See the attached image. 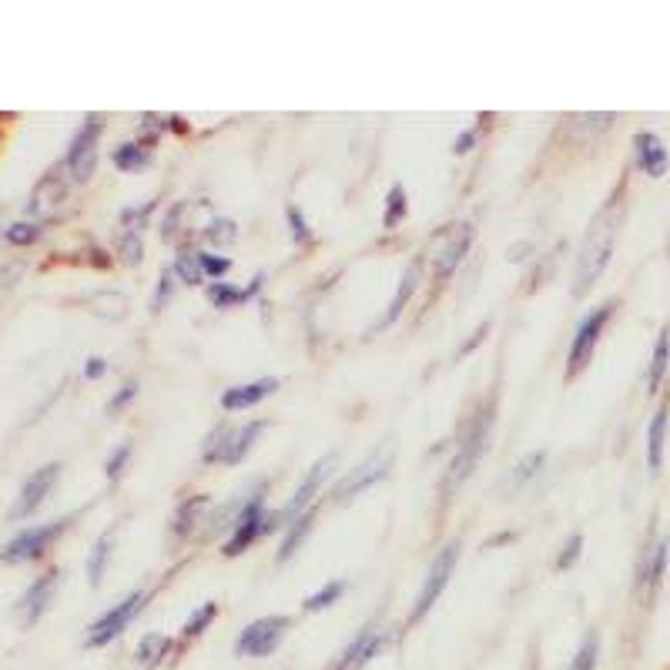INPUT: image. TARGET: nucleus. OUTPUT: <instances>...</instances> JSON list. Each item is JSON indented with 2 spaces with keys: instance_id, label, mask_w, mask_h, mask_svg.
<instances>
[{
  "instance_id": "obj_8",
  "label": "nucleus",
  "mask_w": 670,
  "mask_h": 670,
  "mask_svg": "<svg viewBox=\"0 0 670 670\" xmlns=\"http://www.w3.org/2000/svg\"><path fill=\"white\" fill-rule=\"evenodd\" d=\"M459 550H463L459 540H450V543H443L440 550H436L430 570H425V577H422V587H419V593H416L412 611H409V624H419V621L440 603V597L446 593V587H450V580H453V574H456Z\"/></svg>"
},
{
  "instance_id": "obj_29",
  "label": "nucleus",
  "mask_w": 670,
  "mask_h": 670,
  "mask_svg": "<svg viewBox=\"0 0 670 670\" xmlns=\"http://www.w3.org/2000/svg\"><path fill=\"white\" fill-rule=\"evenodd\" d=\"M667 373H670V326H663V329L657 332V342H654V349H650V362H647V393H650V396L660 393Z\"/></svg>"
},
{
  "instance_id": "obj_7",
  "label": "nucleus",
  "mask_w": 670,
  "mask_h": 670,
  "mask_svg": "<svg viewBox=\"0 0 670 670\" xmlns=\"http://www.w3.org/2000/svg\"><path fill=\"white\" fill-rule=\"evenodd\" d=\"M614 313H617V298H611V302H603V306L590 309V313L577 322L574 339H570V349H567V379H577V376L587 373V365H590V359H593V352H597V345H600V339H603V329L611 326Z\"/></svg>"
},
{
  "instance_id": "obj_34",
  "label": "nucleus",
  "mask_w": 670,
  "mask_h": 670,
  "mask_svg": "<svg viewBox=\"0 0 670 670\" xmlns=\"http://www.w3.org/2000/svg\"><path fill=\"white\" fill-rule=\"evenodd\" d=\"M205 246H208V252L212 249H231L235 241H238V225L231 222V218H222V215H215L205 228H202V235H198Z\"/></svg>"
},
{
  "instance_id": "obj_45",
  "label": "nucleus",
  "mask_w": 670,
  "mask_h": 670,
  "mask_svg": "<svg viewBox=\"0 0 670 670\" xmlns=\"http://www.w3.org/2000/svg\"><path fill=\"white\" fill-rule=\"evenodd\" d=\"M138 393H141V383L138 379H125L121 383L117 389H114V396L107 399V406H104V412L107 416H117V412H125L135 399H138Z\"/></svg>"
},
{
  "instance_id": "obj_20",
  "label": "nucleus",
  "mask_w": 670,
  "mask_h": 670,
  "mask_svg": "<svg viewBox=\"0 0 670 670\" xmlns=\"http://www.w3.org/2000/svg\"><path fill=\"white\" fill-rule=\"evenodd\" d=\"M275 389H279V379L265 376V379H252V383H238V386L222 389L218 402H222L225 412H249L259 402H265L269 396H275Z\"/></svg>"
},
{
  "instance_id": "obj_30",
  "label": "nucleus",
  "mask_w": 670,
  "mask_h": 670,
  "mask_svg": "<svg viewBox=\"0 0 670 670\" xmlns=\"http://www.w3.org/2000/svg\"><path fill=\"white\" fill-rule=\"evenodd\" d=\"M155 161V148L141 145L138 138H128V141H121L114 151H111V164L117 171H125V174H135L141 168H148Z\"/></svg>"
},
{
  "instance_id": "obj_5",
  "label": "nucleus",
  "mask_w": 670,
  "mask_h": 670,
  "mask_svg": "<svg viewBox=\"0 0 670 670\" xmlns=\"http://www.w3.org/2000/svg\"><path fill=\"white\" fill-rule=\"evenodd\" d=\"M75 516H57V520H47V523H34V526H24L21 533H14L4 550H0V560L18 567V564H34V560H44L50 546L71 530Z\"/></svg>"
},
{
  "instance_id": "obj_36",
  "label": "nucleus",
  "mask_w": 670,
  "mask_h": 670,
  "mask_svg": "<svg viewBox=\"0 0 670 670\" xmlns=\"http://www.w3.org/2000/svg\"><path fill=\"white\" fill-rule=\"evenodd\" d=\"M345 593V580H326L319 590H313L306 600H302V611L306 614H322L329 611V606H336Z\"/></svg>"
},
{
  "instance_id": "obj_24",
  "label": "nucleus",
  "mask_w": 670,
  "mask_h": 670,
  "mask_svg": "<svg viewBox=\"0 0 670 670\" xmlns=\"http://www.w3.org/2000/svg\"><path fill=\"white\" fill-rule=\"evenodd\" d=\"M174 650H178V640H174V637H168V634H161V631H148V634H141V640L135 644V663H138L141 670H158V667H164V663L174 657Z\"/></svg>"
},
{
  "instance_id": "obj_16",
  "label": "nucleus",
  "mask_w": 670,
  "mask_h": 670,
  "mask_svg": "<svg viewBox=\"0 0 670 670\" xmlns=\"http://www.w3.org/2000/svg\"><path fill=\"white\" fill-rule=\"evenodd\" d=\"M667 564H670V536H654L650 533L640 557H637V577H634V590L644 600H654V593L660 590Z\"/></svg>"
},
{
  "instance_id": "obj_10",
  "label": "nucleus",
  "mask_w": 670,
  "mask_h": 670,
  "mask_svg": "<svg viewBox=\"0 0 670 670\" xmlns=\"http://www.w3.org/2000/svg\"><path fill=\"white\" fill-rule=\"evenodd\" d=\"M389 469H393V446H386V450L379 446L376 453H370L359 466H352L349 473H342V476L332 482L329 500L339 503V507L352 503V500L362 497L365 490H373L376 482H383V479L389 476Z\"/></svg>"
},
{
  "instance_id": "obj_47",
  "label": "nucleus",
  "mask_w": 670,
  "mask_h": 670,
  "mask_svg": "<svg viewBox=\"0 0 670 670\" xmlns=\"http://www.w3.org/2000/svg\"><path fill=\"white\" fill-rule=\"evenodd\" d=\"M490 329H493V322H490V319H482V322H479V326L469 332V339L459 345V359H463V355H473V352H476V349L486 342V336H490Z\"/></svg>"
},
{
  "instance_id": "obj_2",
  "label": "nucleus",
  "mask_w": 670,
  "mask_h": 670,
  "mask_svg": "<svg viewBox=\"0 0 670 670\" xmlns=\"http://www.w3.org/2000/svg\"><path fill=\"white\" fill-rule=\"evenodd\" d=\"M490 436H493V402L482 399L479 406H473L459 425H456V436L450 443L453 450V459L443 473V500L450 503L463 486L469 482V476L476 473L486 446H490Z\"/></svg>"
},
{
  "instance_id": "obj_13",
  "label": "nucleus",
  "mask_w": 670,
  "mask_h": 670,
  "mask_svg": "<svg viewBox=\"0 0 670 670\" xmlns=\"http://www.w3.org/2000/svg\"><path fill=\"white\" fill-rule=\"evenodd\" d=\"M389 644H393V631L383 621H370L349 637V644L332 657V663L326 670H362V667H370L376 657H383Z\"/></svg>"
},
{
  "instance_id": "obj_40",
  "label": "nucleus",
  "mask_w": 670,
  "mask_h": 670,
  "mask_svg": "<svg viewBox=\"0 0 670 670\" xmlns=\"http://www.w3.org/2000/svg\"><path fill=\"white\" fill-rule=\"evenodd\" d=\"M161 135H168V114H141L138 117V141L148 148H158Z\"/></svg>"
},
{
  "instance_id": "obj_51",
  "label": "nucleus",
  "mask_w": 670,
  "mask_h": 670,
  "mask_svg": "<svg viewBox=\"0 0 670 670\" xmlns=\"http://www.w3.org/2000/svg\"><path fill=\"white\" fill-rule=\"evenodd\" d=\"M88 262H91L94 269H111V265H114V255H107L104 249H91V252H88Z\"/></svg>"
},
{
  "instance_id": "obj_32",
  "label": "nucleus",
  "mask_w": 670,
  "mask_h": 670,
  "mask_svg": "<svg viewBox=\"0 0 670 670\" xmlns=\"http://www.w3.org/2000/svg\"><path fill=\"white\" fill-rule=\"evenodd\" d=\"M600 650H603V637H600L597 627H590V631L580 637V644H577V650H574V657H570V663H567L564 670H597Z\"/></svg>"
},
{
  "instance_id": "obj_49",
  "label": "nucleus",
  "mask_w": 670,
  "mask_h": 670,
  "mask_svg": "<svg viewBox=\"0 0 670 670\" xmlns=\"http://www.w3.org/2000/svg\"><path fill=\"white\" fill-rule=\"evenodd\" d=\"M81 373H84L88 383L104 379V376H107V359H104V355H91V359L84 362V370H81Z\"/></svg>"
},
{
  "instance_id": "obj_33",
  "label": "nucleus",
  "mask_w": 670,
  "mask_h": 670,
  "mask_svg": "<svg viewBox=\"0 0 670 670\" xmlns=\"http://www.w3.org/2000/svg\"><path fill=\"white\" fill-rule=\"evenodd\" d=\"M406 218H409V195L396 181V185H389L386 202H383V228L386 231H399Z\"/></svg>"
},
{
  "instance_id": "obj_27",
  "label": "nucleus",
  "mask_w": 670,
  "mask_h": 670,
  "mask_svg": "<svg viewBox=\"0 0 670 670\" xmlns=\"http://www.w3.org/2000/svg\"><path fill=\"white\" fill-rule=\"evenodd\" d=\"M313 523H316V510H306V513H298L295 520L285 523L282 543H279V554H275V564H288V560L302 550V543H306L309 533H313Z\"/></svg>"
},
{
  "instance_id": "obj_37",
  "label": "nucleus",
  "mask_w": 670,
  "mask_h": 670,
  "mask_svg": "<svg viewBox=\"0 0 670 670\" xmlns=\"http://www.w3.org/2000/svg\"><path fill=\"white\" fill-rule=\"evenodd\" d=\"M171 269L178 275L181 285H202L205 282V272L198 265V249H178L174 259H171ZM208 285V282H205Z\"/></svg>"
},
{
  "instance_id": "obj_31",
  "label": "nucleus",
  "mask_w": 670,
  "mask_h": 670,
  "mask_svg": "<svg viewBox=\"0 0 670 670\" xmlns=\"http://www.w3.org/2000/svg\"><path fill=\"white\" fill-rule=\"evenodd\" d=\"M215 621H218V603H215V600L198 603L195 611L185 617V624H181V644H192V640L205 637Z\"/></svg>"
},
{
  "instance_id": "obj_11",
  "label": "nucleus",
  "mask_w": 670,
  "mask_h": 670,
  "mask_svg": "<svg viewBox=\"0 0 670 670\" xmlns=\"http://www.w3.org/2000/svg\"><path fill=\"white\" fill-rule=\"evenodd\" d=\"M101 135H104V117L101 114H88L81 121V128L75 132L71 145H68V155H65V171L75 185H88L98 171V148H101Z\"/></svg>"
},
{
  "instance_id": "obj_18",
  "label": "nucleus",
  "mask_w": 670,
  "mask_h": 670,
  "mask_svg": "<svg viewBox=\"0 0 670 670\" xmlns=\"http://www.w3.org/2000/svg\"><path fill=\"white\" fill-rule=\"evenodd\" d=\"M57 587H60V570H57V567L44 570L41 577H34V580L27 583V590L18 597V606H14L24 627L41 624V617L50 611V603H54V597H57Z\"/></svg>"
},
{
  "instance_id": "obj_38",
  "label": "nucleus",
  "mask_w": 670,
  "mask_h": 670,
  "mask_svg": "<svg viewBox=\"0 0 670 670\" xmlns=\"http://www.w3.org/2000/svg\"><path fill=\"white\" fill-rule=\"evenodd\" d=\"M41 235H44V225L34 222V218L11 222L4 228V241H8L11 249H31V246H37V241H41Z\"/></svg>"
},
{
  "instance_id": "obj_3",
  "label": "nucleus",
  "mask_w": 670,
  "mask_h": 670,
  "mask_svg": "<svg viewBox=\"0 0 670 670\" xmlns=\"http://www.w3.org/2000/svg\"><path fill=\"white\" fill-rule=\"evenodd\" d=\"M265 419H252V422H218L212 425V433L202 443V459L212 466H238L246 463L249 453L255 450L259 436L265 433Z\"/></svg>"
},
{
  "instance_id": "obj_4",
  "label": "nucleus",
  "mask_w": 670,
  "mask_h": 670,
  "mask_svg": "<svg viewBox=\"0 0 670 670\" xmlns=\"http://www.w3.org/2000/svg\"><path fill=\"white\" fill-rule=\"evenodd\" d=\"M265 497H269V479L249 482V500H246V507H241V513H238L235 526L228 530V536L222 540V554L228 560L241 557L252 543H259L265 536V516H269Z\"/></svg>"
},
{
  "instance_id": "obj_28",
  "label": "nucleus",
  "mask_w": 670,
  "mask_h": 670,
  "mask_svg": "<svg viewBox=\"0 0 670 670\" xmlns=\"http://www.w3.org/2000/svg\"><path fill=\"white\" fill-rule=\"evenodd\" d=\"M114 540L117 533L114 530H104L88 550V560H84V574H88V583L98 590L107 577V567H111V557H114Z\"/></svg>"
},
{
  "instance_id": "obj_15",
  "label": "nucleus",
  "mask_w": 670,
  "mask_h": 670,
  "mask_svg": "<svg viewBox=\"0 0 670 670\" xmlns=\"http://www.w3.org/2000/svg\"><path fill=\"white\" fill-rule=\"evenodd\" d=\"M60 463H44V466H37L24 482H21V490H18V500H14V507L8 510V520L11 523H21V520H31L41 507H44V500L50 497V490L57 486V479H60Z\"/></svg>"
},
{
  "instance_id": "obj_1",
  "label": "nucleus",
  "mask_w": 670,
  "mask_h": 670,
  "mask_svg": "<svg viewBox=\"0 0 670 670\" xmlns=\"http://www.w3.org/2000/svg\"><path fill=\"white\" fill-rule=\"evenodd\" d=\"M624 218H627V198H624V185H621L611 198L597 208V215L590 218V225L583 231L577 265H574V295L577 298L587 295L597 285V279L606 272V265H611L621 228H624Z\"/></svg>"
},
{
  "instance_id": "obj_22",
  "label": "nucleus",
  "mask_w": 670,
  "mask_h": 670,
  "mask_svg": "<svg viewBox=\"0 0 670 670\" xmlns=\"http://www.w3.org/2000/svg\"><path fill=\"white\" fill-rule=\"evenodd\" d=\"M634 168L647 178H663L670 171V155L660 135L654 132H637L634 135Z\"/></svg>"
},
{
  "instance_id": "obj_6",
  "label": "nucleus",
  "mask_w": 670,
  "mask_h": 670,
  "mask_svg": "<svg viewBox=\"0 0 670 670\" xmlns=\"http://www.w3.org/2000/svg\"><path fill=\"white\" fill-rule=\"evenodd\" d=\"M332 466H336V453L319 456V459H316V463H313L306 473H302V479H298V486H295V493L285 500V507L269 510V516H265V536H269V533H275V530H285V523H288V520H295L298 513L313 510V503H316V497L322 493V486H326V479H329Z\"/></svg>"
},
{
  "instance_id": "obj_26",
  "label": "nucleus",
  "mask_w": 670,
  "mask_h": 670,
  "mask_svg": "<svg viewBox=\"0 0 670 670\" xmlns=\"http://www.w3.org/2000/svg\"><path fill=\"white\" fill-rule=\"evenodd\" d=\"M667 425H670V399L660 402V409L647 422V469L657 476L663 469V446H667Z\"/></svg>"
},
{
  "instance_id": "obj_19",
  "label": "nucleus",
  "mask_w": 670,
  "mask_h": 670,
  "mask_svg": "<svg viewBox=\"0 0 670 670\" xmlns=\"http://www.w3.org/2000/svg\"><path fill=\"white\" fill-rule=\"evenodd\" d=\"M208 513H212V497H205V493L185 497L174 507V513H171V536L174 540L202 536V530L208 523Z\"/></svg>"
},
{
  "instance_id": "obj_42",
  "label": "nucleus",
  "mask_w": 670,
  "mask_h": 670,
  "mask_svg": "<svg viewBox=\"0 0 670 670\" xmlns=\"http://www.w3.org/2000/svg\"><path fill=\"white\" fill-rule=\"evenodd\" d=\"M132 453H135L132 440L117 443V446L107 453V459H104V476H107V482H117L121 476H125V469H128V463H132Z\"/></svg>"
},
{
  "instance_id": "obj_14",
  "label": "nucleus",
  "mask_w": 670,
  "mask_h": 670,
  "mask_svg": "<svg viewBox=\"0 0 670 670\" xmlns=\"http://www.w3.org/2000/svg\"><path fill=\"white\" fill-rule=\"evenodd\" d=\"M473 241H476L473 222H456L443 231L440 246L433 252V282H450L459 272V265L466 262V255L473 249Z\"/></svg>"
},
{
  "instance_id": "obj_48",
  "label": "nucleus",
  "mask_w": 670,
  "mask_h": 670,
  "mask_svg": "<svg viewBox=\"0 0 670 670\" xmlns=\"http://www.w3.org/2000/svg\"><path fill=\"white\" fill-rule=\"evenodd\" d=\"M479 138H482V128L476 125V128H463L456 138H453V155H469L476 145H479Z\"/></svg>"
},
{
  "instance_id": "obj_46",
  "label": "nucleus",
  "mask_w": 670,
  "mask_h": 670,
  "mask_svg": "<svg viewBox=\"0 0 670 670\" xmlns=\"http://www.w3.org/2000/svg\"><path fill=\"white\" fill-rule=\"evenodd\" d=\"M580 557H583V533H574V536L564 543L560 557H557V570H560V574L574 570V567L580 564Z\"/></svg>"
},
{
  "instance_id": "obj_44",
  "label": "nucleus",
  "mask_w": 670,
  "mask_h": 670,
  "mask_svg": "<svg viewBox=\"0 0 670 670\" xmlns=\"http://www.w3.org/2000/svg\"><path fill=\"white\" fill-rule=\"evenodd\" d=\"M181 282H178V275H174V269L171 265H161V272H158V285H155V295H151V313H161L168 302L174 298V288H178Z\"/></svg>"
},
{
  "instance_id": "obj_39",
  "label": "nucleus",
  "mask_w": 670,
  "mask_h": 670,
  "mask_svg": "<svg viewBox=\"0 0 670 670\" xmlns=\"http://www.w3.org/2000/svg\"><path fill=\"white\" fill-rule=\"evenodd\" d=\"M285 222H288V235H292L295 246H302V249H313V246H316V231H313L306 212H302L298 205H288V208H285Z\"/></svg>"
},
{
  "instance_id": "obj_17",
  "label": "nucleus",
  "mask_w": 670,
  "mask_h": 670,
  "mask_svg": "<svg viewBox=\"0 0 670 670\" xmlns=\"http://www.w3.org/2000/svg\"><path fill=\"white\" fill-rule=\"evenodd\" d=\"M68 185H71V178H68V171H65V164H57V168H50L37 185H34V192H31V202H27V218H34V222H47V218H54L57 215V208L68 202Z\"/></svg>"
},
{
  "instance_id": "obj_25",
  "label": "nucleus",
  "mask_w": 670,
  "mask_h": 670,
  "mask_svg": "<svg viewBox=\"0 0 670 670\" xmlns=\"http://www.w3.org/2000/svg\"><path fill=\"white\" fill-rule=\"evenodd\" d=\"M546 450H533V453H526L507 476H503V482H500V493L507 497V500H513V497H520L526 486L543 473V466H546Z\"/></svg>"
},
{
  "instance_id": "obj_50",
  "label": "nucleus",
  "mask_w": 670,
  "mask_h": 670,
  "mask_svg": "<svg viewBox=\"0 0 670 670\" xmlns=\"http://www.w3.org/2000/svg\"><path fill=\"white\" fill-rule=\"evenodd\" d=\"M168 135H178V138L192 135V125H189V117H185V114H168Z\"/></svg>"
},
{
  "instance_id": "obj_23",
  "label": "nucleus",
  "mask_w": 670,
  "mask_h": 670,
  "mask_svg": "<svg viewBox=\"0 0 670 670\" xmlns=\"http://www.w3.org/2000/svg\"><path fill=\"white\" fill-rule=\"evenodd\" d=\"M419 269H422V262L416 259L402 275H399V282H396V292H393V298H389V306H386V313L373 322V336L379 332V329H389V326H396L399 322V316L409 309V302H412V295H416V288H419Z\"/></svg>"
},
{
  "instance_id": "obj_35",
  "label": "nucleus",
  "mask_w": 670,
  "mask_h": 670,
  "mask_svg": "<svg viewBox=\"0 0 670 670\" xmlns=\"http://www.w3.org/2000/svg\"><path fill=\"white\" fill-rule=\"evenodd\" d=\"M114 262H121V265H141L145 262V238H141V231L121 228V235L114 238Z\"/></svg>"
},
{
  "instance_id": "obj_12",
  "label": "nucleus",
  "mask_w": 670,
  "mask_h": 670,
  "mask_svg": "<svg viewBox=\"0 0 670 670\" xmlns=\"http://www.w3.org/2000/svg\"><path fill=\"white\" fill-rule=\"evenodd\" d=\"M288 631H292V617H285V614L259 617V621H252V624H246V627L238 631L235 657H241V660H265V657H272L282 647Z\"/></svg>"
},
{
  "instance_id": "obj_53",
  "label": "nucleus",
  "mask_w": 670,
  "mask_h": 670,
  "mask_svg": "<svg viewBox=\"0 0 670 670\" xmlns=\"http://www.w3.org/2000/svg\"><path fill=\"white\" fill-rule=\"evenodd\" d=\"M510 540H516V533H513V530H503V533H497V536L486 540V550H497V546H503V543H510Z\"/></svg>"
},
{
  "instance_id": "obj_52",
  "label": "nucleus",
  "mask_w": 670,
  "mask_h": 670,
  "mask_svg": "<svg viewBox=\"0 0 670 670\" xmlns=\"http://www.w3.org/2000/svg\"><path fill=\"white\" fill-rule=\"evenodd\" d=\"M526 252H533L530 241H516V246H510V249H507V262H523V259H526Z\"/></svg>"
},
{
  "instance_id": "obj_9",
  "label": "nucleus",
  "mask_w": 670,
  "mask_h": 670,
  "mask_svg": "<svg viewBox=\"0 0 670 670\" xmlns=\"http://www.w3.org/2000/svg\"><path fill=\"white\" fill-rule=\"evenodd\" d=\"M148 600H151V590H132L128 597H121L114 606H107V611L88 627L84 647H88V650H101V647L114 644L121 634H125V631L135 624V617L145 611Z\"/></svg>"
},
{
  "instance_id": "obj_41",
  "label": "nucleus",
  "mask_w": 670,
  "mask_h": 670,
  "mask_svg": "<svg viewBox=\"0 0 670 670\" xmlns=\"http://www.w3.org/2000/svg\"><path fill=\"white\" fill-rule=\"evenodd\" d=\"M158 212V198L145 202V205H128V208H121V228H128V231H145L151 225V215Z\"/></svg>"
},
{
  "instance_id": "obj_21",
  "label": "nucleus",
  "mask_w": 670,
  "mask_h": 670,
  "mask_svg": "<svg viewBox=\"0 0 670 670\" xmlns=\"http://www.w3.org/2000/svg\"><path fill=\"white\" fill-rule=\"evenodd\" d=\"M265 288V272H259L249 285H235V282H208L205 298L212 302V309H238L246 302H255Z\"/></svg>"
},
{
  "instance_id": "obj_43",
  "label": "nucleus",
  "mask_w": 670,
  "mask_h": 670,
  "mask_svg": "<svg viewBox=\"0 0 670 670\" xmlns=\"http://www.w3.org/2000/svg\"><path fill=\"white\" fill-rule=\"evenodd\" d=\"M198 265H202V272H205V282H225V275L231 272V255L198 249Z\"/></svg>"
}]
</instances>
